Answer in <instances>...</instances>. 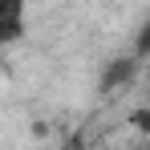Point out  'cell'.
Segmentation results:
<instances>
[{"mask_svg":"<svg viewBox=\"0 0 150 150\" xmlns=\"http://www.w3.org/2000/svg\"><path fill=\"white\" fill-rule=\"evenodd\" d=\"M142 69V61L138 57H110L105 61V69H101V77H98V93H122L126 85L134 81V73Z\"/></svg>","mask_w":150,"mask_h":150,"instance_id":"6da1fadb","label":"cell"},{"mask_svg":"<svg viewBox=\"0 0 150 150\" xmlns=\"http://www.w3.org/2000/svg\"><path fill=\"white\" fill-rule=\"evenodd\" d=\"M25 8L28 0H0V49L25 37Z\"/></svg>","mask_w":150,"mask_h":150,"instance_id":"7a4b0ae2","label":"cell"},{"mask_svg":"<svg viewBox=\"0 0 150 150\" xmlns=\"http://www.w3.org/2000/svg\"><path fill=\"white\" fill-rule=\"evenodd\" d=\"M130 130H134V134H150V110L146 105H138V110L130 114Z\"/></svg>","mask_w":150,"mask_h":150,"instance_id":"3957f363","label":"cell"},{"mask_svg":"<svg viewBox=\"0 0 150 150\" xmlns=\"http://www.w3.org/2000/svg\"><path fill=\"white\" fill-rule=\"evenodd\" d=\"M146 53H150V25H142V28H138V41H134V53H130V57L146 61Z\"/></svg>","mask_w":150,"mask_h":150,"instance_id":"277c9868","label":"cell"},{"mask_svg":"<svg viewBox=\"0 0 150 150\" xmlns=\"http://www.w3.org/2000/svg\"><path fill=\"white\" fill-rule=\"evenodd\" d=\"M61 150H89V138H85V130H73V134L61 142Z\"/></svg>","mask_w":150,"mask_h":150,"instance_id":"5b68a950","label":"cell"}]
</instances>
